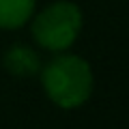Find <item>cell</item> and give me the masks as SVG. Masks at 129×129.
<instances>
[{"instance_id": "obj_1", "label": "cell", "mask_w": 129, "mask_h": 129, "mask_svg": "<svg viewBox=\"0 0 129 129\" xmlns=\"http://www.w3.org/2000/svg\"><path fill=\"white\" fill-rule=\"evenodd\" d=\"M39 73L47 99L62 110L84 106L92 95V69L82 56L58 52L45 67L39 69Z\"/></svg>"}, {"instance_id": "obj_2", "label": "cell", "mask_w": 129, "mask_h": 129, "mask_svg": "<svg viewBox=\"0 0 129 129\" xmlns=\"http://www.w3.org/2000/svg\"><path fill=\"white\" fill-rule=\"evenodd\" d=\"M82 11L71 0H58L47 5L32 19V39L47 52H64L75 43L82 30Z\"/></svg>"}, {"instance_id": "obj_3", "label": "cell", "mask_w": 129, "mask_h": 129, "mask_svg": "<svg viewBox=\"0 0 129 129\" xmlns=\"http://www.w3.org/2000/svg\"><path fill=\"white\" fill-rule=\"evenodd\" d=\"M2 67L7 69V73L15 75V78H30L37 75L41 69V60L39 54L28 45H11L2 56Z\"/></svg>"}, {"instance_id": "obj_4", "label": "cell", "mask_w": 129, "mask_h": 129, "mask_svg": "<svg viewBox=\"0 0 129 129\" xmlns=\"http://www.w3.org/2000/svg\"><path fill=\"white\" fill-rule=\"evenodd\" d=\"M37 0H0V28L15 30L22 28L35 13Z\"/></svg>"}]
</instances>
